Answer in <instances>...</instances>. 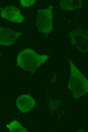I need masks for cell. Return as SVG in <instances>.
Listing matches in <instances>:
<instances>
[{
    "instance_id": "ba28073f",
    "label": "cell",
    "mask_w": 88,
    "mask_h": 132,
    "mask_svg": "<svg viewBox=\"0 0 88 132\" xmlns=\"http://www.w3.org/2000/svg\"><path fill=\"white\" fill-rule=\"evenodd\" d=\"M35 1V0H21L19 2L20 4L23 7H28L33 5Z\"/></svg>"
},
{
    "instance_id": "6da1fadb",
    "label": "cell",
    "mask_w": 88,
    "mask_h": 132,
    "mask_svg": "<svg viewBox=\"0 0 88 132\" xmlns=\"http://www.w3.org/2000/svg\"><path fill=\"white\" fill-rule=\"evenodd\" d=\"M49 58L48 55H40L32 50L26 48L18 54L16 63L24 70L33 72L43 64Z\"/></svg>"
},
{
    "instance_id": "8992f818",
    "label": "cell",
    "mask_w": 88,
    "mask_h": 132,
    "mask_svg": "<svg viewBox=\"0 0 88 132\" xmlns=\"http://www.w3.org/2000/svg\"><path fill=\"white\" fill-rule=\"evenodd\" d=\"M35 101L31 96L26 94L20 95L17 99L16 105L21 112H28L33 109Z\"/></svg>"
},
{
    "instance_id": "7a4b0ae2",
    "label": "cell",
    "mask_w": 88,
    "mask_h": 132,
    "mask_svg": "<svg viewBox=\"0 0 88 132\" xmlns=\"http://www.w3.org/2000/svg\"><path fill=\"white\" fill-rule=\"evenodd\" d=\"M69 63L71 75L68 87L73 97L76 98L87 92L88 81L71 60L69 61Z\"/></svg>"
},
{
    "instance_id": "277c9868",
    "label": "cell",
    "mask_w": 88,
    "mask_h": 132,
    "mask_svg": "<svg viewBox=\"0 0 88 132\" xmlns=\"http://www.w3.org/2000/svg\"><path fill=\"white\" fill-rule=\"evenodd\" d=\"M1 17L9 21L21 23L24 20V17L18 9L12 5L6 6L1 9Z\"/></svg>"
},
{
    "instance_id": "52a82bcc",
    "label": "cell",
    "mask_w": 88,
    "mask_h": 132,
    "mask_svg": "<svg viewBox=\"0 0 88 132\" xmlns=\"http://www.w3.org/2000/svg\"><path fill=\"white\" fill-rule=\"evenodd\" d=\"M8 128L12 132H25L27 130L17 121L11 122L8 125Z\"/></svg>"
},
{
    "instance_id": "3957f363",
    "label": "cell",
    "mask_w": 88,
    "mask_h": 132,
    "mask_svg": "<svg viewBox=\"0 0 88 132\" xmlns=\"http://www.w3.org/2000/svg\"><path fill=\"white\" fill-rule=\"evenodd\" d=\"M50 10L48 8L38 10L36 20L38 30L46 34L50 31L51 28Z\"/></svg>"
},
{
    "instance_id": "5b68a950",
    "label": "cell",
    "mask_w": 88,
    "mask_h": 132,
    "mask_svg": "<svg viewBox=\"0 0 88 132\" xmlns=\"http://www.w3.org/2000/svg\"><path fill=\"white\" fill-rule=\"evenodd\" d=\"M22 34L21 32L15 31L7 27H0V45H11Z\"/></svg>"
}]
</instances>
